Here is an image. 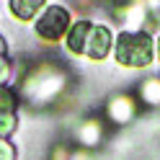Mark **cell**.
Instances as JSON below:
<instances>
[{
	"label": "cell",
	"instance_id": "7",
	"mask_svg": "<svg viewBox=\"0 0 160 160\" xmlns=\"http://www.w3.org/2000/svg\"><path fill=\"white\" fill-rule=\"evenodd\" d=\"M75 139H78V145H83L88 150L96 147L103 139V122L101 119H85V122H80L75 127Z\"/></svg>",
	"mask_w": 160,
	"mask_h": 160
},
{
	"label": "cell",
	"instance_id": "10",
	"mask_svg": "<svg viewBox=\"0 0 160 160\" xmlns=\"http://www.w3.org/2000/svg\"><path fill=\"white\" fill-rule=\"evenodd\" d=\"M18 129V114L16 111H0V139H8Z\"/></svg>",
	"mask_w": 160,
	"mask_h": 160
},
{
	"label": "cell",
	"instance_id": "18",
	"mask_svg": "<svg viewBox=\"0 0 160 160\" xmlns=\"http://www.w3.org/2000/svg\"><path fill=\"white\" fill-rule=\"evenodd\" d=\"M5 52H8V44H5V39L0 36V54H5Z\"/></svg>",
	"mask_w": 160,
	"mask_h": 160
},
{
	"label": "cell",
	"instance_id": "14",
	"mask_svg": "<svg viewBox=\"0 0 160 160\" xmlns=\"http://www.w3.org/2000/svg\"><path fill=\"white\" fill-rule=\"evenodd\" d=\"M70 160H93V155L88 150H75V152H70Z\"/></svg>",
	"mask_w": 160,
	"mask_h": 160
},
{
	"label": "cell",
	"instance_id": "5",
	"mask_svg": "<svg viewBox=\"0 0 160 160\" xmlns=\"http://www.w3.org/2000/svg\"><path fill=\"white\" fill-rule=\"evenodd\" d=\"M106 114H108V119H111L114 124H129L134 119V114H137V101L129 93H116L111 101L106 103Z\"/></svg>",
	"mask_w": 160,
	"mask_h": 160
},
{
	"label": "cell",
	"instance_id": "2",
	"mask_svg": "<svg viewBox=\"0 0 160 160\" xmlns=\"http://www.w3.org/2000/svg\"><path fill=\"white\" fill-rule=\"evenodd\" d=\"M67 88V72L59 65H36L23 78L21 93L31 103H49Z\"/></svg>",
	"mask_w": 160,
	"mask_h": 160
},
{
	"label": "cell",
	"instance_id": "17",
	"mask_svg": "<svg viewBox=\"0 0 160 160\" xmlns=\"http://www.w3.org/2000/svg\"><path fill=\"white\" fill-rule=\"evenodd\" d=\"M155 59H158V62H160V36L155 39Z\"/></svg>",
	"mask_w": 160,
	"mask_h": 160
},
{
	"label": "cell",
	"instance_id": "9",
	"mask_svg": "<svg viewBox=\"0 0 160 160\" xmlns=\"http://www.w3.org/2000/svg\"><path fill=\"white\" fill-rule=\"evenodd\" d=\"M139 101L147 106H160V78H147L139 85Z\"/></svg>",
	"mask_w": 160,
	"mask_h": 160
},
{
	"label": "cell",
	"instance_id": "4",
	"mask_svg": "<svg viewBox=\"0 0 160 160\" xmlns=\"http://www.w3.org/2000/svg\"><path fill=\"white\" fill-rule=\"evenodd\" d=\"M70 26H72V16L65 5H47L42 16L36 18V36L44 39V42H59L65 39Z\"/></svg>",
	"mask_w": 160,
	"mask_h": 160
},
{
	"label": "cell",
	"instance_id": "3",
	"mask_svg": "<svg viewBox=\"0 0 160 160\" xmlns=\"http://www.w3.org/2000/svg\"><path fill=\"white\" fill-rule=\"evenodd\" d=\"M114 59L127 70H142L155 62V39L147 31H122L114 39Z\"/></svg>",
	"mask_w": 160,
	"mask_h": 160
},
{
	"label": "cell",
	"instance_id": "11",
	"mask_svg": "<svg viewBox=\"0 0 160 160\" xmlns=\"http://www.w3.org/2000/svg\"><path fill=\"white\" fill-rule=\"evenodd\" d=\"M16 106H18L16 91L8 85H0V111H16Z\"/></svg>",
	"mask_w": 160,
	"mask_h": 160
},
{
	"label": "cell",
	"instance_id": "16",
	"mask_svg": "<svg viewBox=\"0 0 160 160\" xmlns=\"http://www.w3.org/2000/svg\"><path fill=\"white\" fill-rule=\"evenodd\" d=\"M145 5H147V11L160 13V0H145Z\"/></svg>",
	"mask_w": 160,
	"mask_h": 160
},
{
	"label": "cell",
	"instance_id": "13",
	"mask_svg": "<svg viewBox=\"0 0 160 160\" xmlns=\"http://www.w3.org/2000/svg\"><path fill=\"white\" fill-rule=\"evenodd\" d=\"M13 75V67H11V59L5 54H0V85H8V80Z\"/></svg>",
	"mask_w": 160,
	"mask_h": 160
},
{
	"label": "cell",
	"instance_id": "15",
	"mask_svg": "<svg viewBox=\"0 0 160 160\" xmlns=\"http://www.w3.org/2000/svg\"><path fill=\"white\" fill-rule=\"evenodd\" d=\"M52 160H70V152L65 147H57L54 152H52Z\"/></svg>",
	"mask_w": 160,
	"mask_h": 160
},
{
	"label": "cell",
	"instance_id": "1",
	"mask_svg": "<svg viewBox=\"0 0 160 160\" xmlns=\"http://www.w3.org/2000/svg\"><path fill=\"white\" fill-rule=\"evenodd\" d=\"M114 31L103 23H93V21H72L70 31L65 36L67 52L85 57L91 62H101L114 52Z\"/></svg>",
	"mask_w": 160,
	"mask_h": 160
},
{
	"label": "cell",
	"instance_id": "8",
	"mask_svg": "<svg viewBox=\"0 0 160 160\" xmlns=\"http://www.w3.org/2000/svg\"><path fill=\"white\" fill-rule=\"evenodd\" d=\"M119 18H122V23H124V31H142L139 26H142L145 18H147L145 0H132L129 5H124L122 11H119Z\"/></svg>",
	"mask_w": 160,
	"mask_h": 160
},
{
	"label": "cell",
	"instance_id": "12",
	"mask_svg": "<svg viewBox=\"0 0 160 160\" xmlns=\"http://www.w3.org/2000/svg\"><path fill=\"white\" fill-rule=\"evenodd\" d=\"M18 158V150L11 139H0V160H16Z\"/></svg>",
	"mask_w": 160,
	"mask_h": 160
},
{
	"label": "cell",
	"instance_id": "6",
	"mask_svg": "<svg viewBox=\"0 0 160 160\" xmlns=\"http://www.w3.org/2000/svg\"><path fill=\"white\" fill-rule=\"evenodd\" d=\"M44 8H47V0H8V11H11V16L16 21H21V23L36 21Z\"/></svg>",
	"mask_w": 160,
	"mask_h": 160
}]
</instances>
